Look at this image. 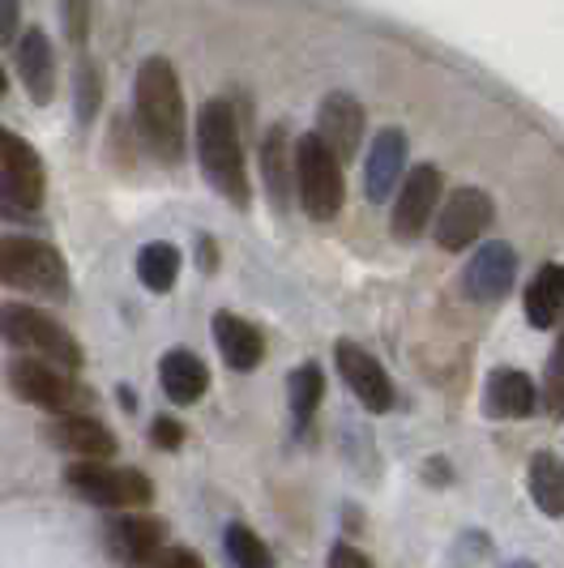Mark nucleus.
I'll list each match as a JSON object with an SVG mask.
<instances>
[{
	"label": "nucleus",
	"mask_w": 564,
	"mask_h": 568,
	"mask_svg": "<svg viewBox=\"0 0 564 568\" xmlns=\"http://www.w3.org/2000/svg\"><path fill=\"white\" fill-rule=\"evenodd\" d=\"M138 124L145 145L163 159L175 163L184 154V90L171 69V60L150 57L138 69Z\"/></svg>",
	"instance_id": "nucleus-1"
},
{
	"label": "nucleus",
	"mask_w": 564,
	"mask_h": 568,
	"mask_svg": "<svg viewBox=\"0 0 564 568\" xmlns=\"http://www.w3.org/2000/svg\"><path fill=\"white\" fill-rule=\"evenodd\" d=\"M198 159L210 184L223 193L231 205H249V171H244V145H240V124L223 99H210L198 115Z\"/></svg>",
	"instance_id": "nucleus-2"
},
{
	"label": "nucleus",
	"mask_w": 564,
	"mask_h": 568,
	"mask_svg": "<svg viewBox=\"0 0 564 568\" xmlns=\"http://www.w3.org/2000/svg\"><path fill=\"white\" fill-rule=\"evenodd\" d=\"M0 338L13 351L30 355V359L57 364L64 372H78L85 359L82 342L73 338L57 316H48L43 308H30V304H0Z\"/></svg>",
	"instance_id": "nucleus-3"
},
{
	"label": "nucleus",
	"mask_w": 564,
	"mask_h": 568,
	"mask_svg": "<svg viewBox=\"0 0 564 568\" xmlns=\"http://www.w3.org/2000/svg\"><path fill=\"white\" fill-rule=\"evenodd\" d=\"M0 286L27 291L34 300H64L69 295V270L64 256L30 235H4L0 240Z\"/></svg>",
	"instance_id": "nucleus-4"
},
{
	"label": "nucleus",
	"mask_w": 564,
	"mask_h": 568,
	"mask_svg": "<svg viewBox=\"0 0 564 568\" xmlns=\"http://www.w3.org/2000/svg\"><path fill=\"white\" fill-rule=\"evenodd\" d=\"M291 171H295V197L304 205V214L316 223H330L342 210V197H346L339 159L321 145L316 133H304L291 150Z\"/></svg>",
	"instance_id": "nucleus-5"
},
{
	"label": "nucleus",
	"mask_w": 564,
	"mask_h": 568,
	"mask_svg": "<svg viewBox=\"0 0 564 568\" xmlns=\"http://www.w3.org/2000/svg\"><path fill=\"white\" fill-rule=\"evenodd\" d=\"M48 193V171L27 138L0 124V214L4 219H30Z\"/></svg>",
	"instance_id": "nucleus-6"
},
{
	"label": "nucleus",
	"mask_w": 564,
	"mask_h": 568,
	"mask_svg": "<svg viewBox=\"0 0 564 568\" xmlns=\"http://www.w3.org/2000/svg\"><path fill=\"white\" fill-rule=\"evenodd\" d=\"M9 389L18 394L22 402L48 410L52 419L57 415H85L94 394L85 389L82 381H73V372L57 368V364H43V359H13L9 364Z\"/></svg>",
	"instance_id": "nucleus-7"
},
{
	"label": "nucleus",
	"mask_w": 564,
	"mask_h": 568,
	"mask_svg": "<svg viewBox=\"0 0 564 568\" xmlns=\"http://www.w3.org/2000/svg\"><path fill=\"white\" fill-rule=\"evenodd\" d=\"M64 484L99 509H141L154 500L150 475L129 470V466H112V462H73L64 470Z\"/></svg>",
	"instance_id": "nucleus-8"
},
{
	"label": "nucleus",
	"mask_w": 564,
	"mask_h": 568,
	"mask_svg": "<svg viewBox=\"0 0 564 568\" xmlns=\"http://www.w3.org/2000/svg\"><path fill=\"white\" fill-rule=\"evenodd\" d=\"M492 219H496V205L483 189H453L441 214L432 219V235L445 253H462L492 227Z\"/></svg>",
	"instance_id": "nucleus-9"
},
{
	"label": "nucleus",
	"mask_w": 564,
	"mask_h": 568,
	"mask_svg": "<svg viewBox=\"0 0 564 568\" xmlns=\"http://www.w3.org/2000/svg\"><path fill=\"white\" fill-rule=\"evenodd\" d=\"M441 210V171L432 163H420V168L406 171V180L397 184V201H394V235L397 240H420L427 223L436 219Z\"/></svg>",
	"instance_id": "nucleus-10"
},
{
	"label": "nucleus",
	"mask_w": 564,
	"mask_h": 568,
	"mask_svg": "<svg viewBox=\"0 0 564 568\" xmlns=\"http://www.w3.org/2000/svg\"><path fill=\"white\" fill-rule=\"evenodd\" d=\"M517 278V253L508 248L505 240H487L475 248V256L466 261V270H462V291L471 295V300H480V304H496V300H505L508 286Z\"/></svg>",
	"instance_id": "nucleus-11"
},
{
	"label": "nucleus",
	"mask_w": 564,
	"mask_h": 568,
	"mask_svg": "<svg viewBox=\"0 0 564 568\" xmlns=\"http://www.w3.org/2000/svg\"><path fill=\"white\" fill-rule=\"evenodd\" d=\"M334 364H339L342 381L351 385V394L364 402L372 415H385V410L394 406V381H390V372L381 368L364 346L339 342V346H334Z\"/></svg>",
	"instance_id": "nucleus-12"
},
{
	"label": "nucleus",
	"mask_w": 564,
	"mask_h": 568,
	"mask_svg": "<svg viewBox=\"0 0 564 568\" xmlns=\"http://www.w3.org/2000/svg\"><path fill=\"white\" fill-rule=\"evenodd\" d=\"M43 436L60 454L78 457V462H112L115 457V436L94 415H57L43 427Z\"/></svg>",
	"instance_id": "nucleus-13"
},
{
	"label": "nucleus",
	"mask_w": 564,
	"mask_h": 568,
	"mask_svg": "<svg viewBox=\"0 0 564 568\" xmlns=\"http://www.w3.org/2000/svg\"><path fill=\"white\" fill-rule=\"evenodd\" d=\"M406 171V133L402 129H381L372 138V150L364 159V193L372 205L394 197V189L402 184Z\"/></svg>",
	"instance_id": "nucleus-14"
},
{
	"label": "nucleus",
	"mask_w": 564,
	"mask_h": 568,
	"mask_svg": "<svg viewBox=\"0 0 564 568\" xmlns=\"http://www.w3.org/2000/svg\"><path fill=\"white\" fill-rule=\"evenodd\" d=\"M316 138H321V145H325L339 163L351 159V154L360 150V142H364V108H360V99H351L346 90L330 94V99L321 103Z\"/></svg>",
	"instance_id": "nucleus-15"
},
{
	"label": "nucleus",
	"mask_w": 564,
	"mask_h": 568,
	"mask_svg": "<svg viewBox=\"0 0 564 568\" xmlns=\"http://www.w3.org/2000/svg\"><path fill=\"white\" fill-rule=\"evenodd\" d=\"M112 551L133 568H150L168 551V526L159 517H115L108 526Z\"/></svg>",
	"instance_id": "nucleus-16"
},
{
	"label": "nucleus",
	"mask_w": 564,
	"mask_h": 568,
	"mask_svg": "<svg viewBox=\"0 0 564 568\" xmlns=\"http://www.w3.org/2000/svg\"><path fill=\"white\" fill-rule=\"evenodd\" d=\"M18 78L27 85V94L43 108V103H52V94H57V52H52V43H48V34L39 27H30L22 39H18Z\"/></svg>",
	"instance_id": "nucleus-17"
},
{
	"label": "nucleus",
	"mask_w": 564,
	"mask_h": 568,
	"mask_svg": "<svg viewBox=\"0 0 564 568\" xmlns=\"http://www.w3.org/2000/svg\"><path fill=\"white\" fill-rule=\"evenodd\" d=\"M214 342L223 351L226 368L231 372H253L261 359H265V338L253 321L235 313H219L214 316Z\"/></svg>",
	"instance_id": "nucleus-18"
},
{
	"label": "nucleus",
	"mask_w": 564,
	"mask_h": 568,
	"mask_svg": "<svg viewBox=\"0 0 564 568\" xmlns=\"http://www.w3.org/2000/svg\"><path fill=\"white\" fill-rule=\"evenodd\" d=\"M535 406H538V389L526 372L496 368L487 376V410L496 419H526V415H535Z\"/></svg>",
	"instance_id": "nucleus-19"
},
{
	"label": "nucleus",
	"mask_w": 564,
	"mask_h": 568,
	"mask_svg": "<svg viewBox=\"0 0 564 568\" xmlns=\"http://www.w3.org/2000/svg\"><path fill=\"white\" fill-rule=\"evenodd\" d=\"M159 385H163V394L175 406H193L205 394V385H210V372H205V364H201L193 351L175 346V351H168L159 359Z\"/></svg>",
	"instance_id": "nucleus-20"
},
{
	"label": "nucleus",
	"mask_w": 564,
	"mask_h": 568,
	"mask_svg": "<svg viewBox=\"0 0 564 568\" xmlns=\"http://www.w3.org/2000/svg\"><path fill=\"white\" fill-rule=\"evenodd\" d=\"M564 316V265L561 261H547L538 265V274L526 286V321L535 329H552Z\"/></svg>",
	"instance_id": "nucleus-21"
},
{
	"label": "nucleus",
	"mask_w": 564,
	"mask_h": 568,
	"mask_svg": "<svg viewBox=\"0 0 564 568\" xmlns=\"http://www.w3.org/2000/svg\"><path fill=\"white\" fill-rule=\"evenodd\" d=\"M295 150V142H286V129L274 124L270 133H265V142H261V171H265V189H270V197L286 205L291 193H295V171L286 168V154Z\"/></svg>",
	"instance_id": "nucleus-22"
},
{
	"label": "nucleus",
	"mask_w": 564,
	"mask_h": 568,
	"mask_svg": "<svg viewBox=\"0 0 564 568\" xmlns=\"http://www.w3.org/2000/svg\"><path fill=\"white\" fill-rule=\"evenodd\" d=\"M138 278L145 283V291H154V295L171 291L175 278H180V248H175V244H163V240L145 244L138 253Z\"/></svg>",
	"instance_id": "nucleus-23"
},
{
	"label": "nucleus",
	"mask_w": 564,
	"mask_h": 568,
	"mask_svg": "<svg viewBox=\"0 0 564 568\" xmlns=\"http://www.w3.org/2000/svg\"><path fill=\"white\" fill-rule=\"evenodd\" d=\"M531 496L547 517H564V462L552 454H538L531 462Z\"/></svg>",
	"instance_id": "nucleus-24"
},
{
	"label": "nucleus",
	"mask_w": 564,
	"mask_h": 568,
	"mask_svg": "<svg viewBox=\"0 0 564 568\" xmlns=\"http://www.w3.org/2000/svg\"><path fill=\"white\" fill-rule=\"evenodd\" d=\"M286 389H291V415L300 424H309L312 415H316V406H321V394H325V376H321L316 364H304V368L291 372Z\"/></svg>",
	"instance_id": "nucleus-25"
},
{
	"label": "nucleus",
	"mask_w": 564,
	"mask_h": 568,
	"mask_svg": "<svg viewBox=\"0 0 564 568\" xmlns=\"http://www.w3.org/2000/svg\"><path fill=\"white\" fill-rule=\"evenodd\" d=\"M226 556H231V565L235 568H274V560H270V547L256 539V530H249V526H226Z\"/></svg>",
	"instance_id": "nucleus-26"
},
{
	"label": "nucleus",
	"mask_w": 564,
	"mask_h": 568,
	"mask_svg": "<svg viewBox=\"0 0 564 568\" xmlns=\"http://www.w3.org/2000/svg\"><path fill=\"white\" fill-rule=\"evenodd\" d=\"M543 406L547 415H564V316H561V334L552 346V359H547V376H543Z\"/></svg>",
	"instance_id": "nucleus-27"
},
{
	"label": "nucleus",
	"mask_w": 564,
	"mask_h": 568,
	"mask_svg": "<svg viewBox=\"0 0 564 568\" xmlns=\"http://www.w3.org/2000/svg\"><path fill=\"white\" fill-rule=\"evenodd\" d=\"M99 99H103L99 64L82 57V64H78V115H82V120H94V112H99Z\"/></svg>",
	"instance_id": "nucleus-28"
},
{
	"label": "nucleus",
	"mask_w": 564,
	"mask_h": 568,
	"mask_svg": "<svg viewBox=\"0 0 564 568\" xmlns=\"http://www.w3.org/2000/svg\"><path fill=\"white\" fill-rule=\"evenodd\" d=\"M64 4V22H69V39L82 48L85 27H90V0H60Z\"/></svg>",
	"instance_id": "nucleus-29"
},
{
	"label": "nucleus",
	"mask_w": 564,
	"mask_h": 568,
	"mask_svg": "<svg viewBox=\"0 0 564 568\" xmlns=\"http://www.w3.org/2000/svg\"><path fill=\"white\" fill-rule=\"evenodd\" d=\"M150 440H154L159 449H180L184 427L175 424V419H168V415H159V419H154V427H150Z\"/></svg>",
	"instance_id": "nucleus-30"
},
{
	"label": "nucleus",
	"mask_w": 564,
	"mask_h": 568,
	"mask_svg": "<svg viewBox=\"0 0 564 568\" xmlns=\"http://www.w3.org/2000/svg\"><path fill=\"white\" fill-rule=\"evenodd\" d=\"M150 568H205V565H201L198 551H189V547H168Z\"/></svg>",
	"instance_id": "nucleus-31"
},
{
	"label": "nucleus",
	"mask_w": 564,
	"mask_h": 568,
	"mask_svg": "<svg viewBox=\"0 0 564 568\" xmlns=\"http://www.w3.org/2000/svg\"><path fill=\"white\" fill-rule=\"evenodd\" d=\"M330 568H372L360 547H351V542H339L334 551H330Z\"/></svg>",
	"instance_id": "nucleus-32"
},
{
	"label": "nucleus",
	"mask_w": 564,
	"mask_h": 568,
	"mask_svg": "<svg viewBox=\"0 0 564 568\" xmlns=\"http://www.w3.org/2000/svg\"><path fill=\"white\" fill-rule=\"evenodd\" d=\"M18 30V0H0V39H13Z\"/></svg>",
	"instance_id": "nucleus-33"
},
{
	"label": "nucleus",
	"mask_w": 564,
	"mask_h": 568,
	"mask_svg": "<svg viewBox=\"0 0 564 568\" xmlns=\"http://www.w3.org/2000/svg\"><path fill=\"white\" fill-rule=\"evenodd\" d=\"M4 85H9V82H4V69H0V94H4Z\"/></svg>",
	"instance_id": "nucleus-34"
}]
</instances>
